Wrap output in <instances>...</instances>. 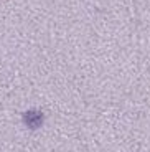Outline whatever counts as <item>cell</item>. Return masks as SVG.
<instances>
[{
  "label": "cell",
  "instance_id": "1",
  "mask_svg": "<svg viewBox=\"0 0 150 152\" xmlns=\"http://www.w3.org/2000/svg\"><path fill=\"white\" fill-rule=\"evenodd\" d=\"M42 121H43V116L38 111H30V113L25 114V122L28 127H38L42 124Z\"/></svg>",
  "mask_w": 150,
  "mask_h": 152
}]
</instances>
